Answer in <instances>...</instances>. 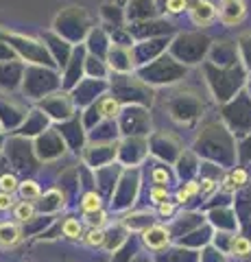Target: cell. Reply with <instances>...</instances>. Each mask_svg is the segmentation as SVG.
<instances>
[{"mask_svg":"<svg viewBox=\"0 0 251 262\" xmlns=\"http://www.w3.org/2000/svg\"><path fill=\"white\" fill-rule=\"evenodd\" d=\"M247 13V5L245 0H223L221 7H218V20L227 27L238 24Z\"/></svg>","mask_w":251,"mask_h":262,"instance_id":"1","label":"cell"},{"mask_svg":"<svg viewBox=\"0 0 251 262\" xmlns=\"http://www.w3.org/2000/svg\"><path fill=\"white\" fill-rule=\"evenodd\" d=\"M188 13H190L192 22L199 24V27H208V24H212L218 18V9L212 3H208V0H199Z\"/></svg>","mask_w":251,"mask_h":262,"instance_id":"2","label":"cell"},{"mask_svg":"<svg viewBox=\"0 0 251 262\" xmlns=\"http://www.w3.org/2000/svg\"><path fill=\"white\" fill-rule=\"evenodd\" d=\"M142 241L149 249H164L168 243H171V234H168L166 227L162 225H151L142 232Z\"/></svg>","mask_w":251,"mask_h":262,"instance_id":"3","label":"cell"},{"mask_svg":"<svg viewBox=\"0 0 251 262\" xmlns=\"http://www.w3.org/2000/svg\"><path fill=\"white\" fill-rule=\"evenodd\" d=\"M22 241V227L18 223H0V247H15Z\"/></svg>","mask_w":251,"mask_h":262,"instance_id":"4","label":"cell"},{"mask_svg":"<svg viewBox=\"0 0 251 262\" xmlns=\"http://www.w3.org/2000/svg\"><path fill=\"white\" fill-rule=\"evenodd\" d=\"M230 253L236 258H247L251 253V241H247L245 236H234L230 241Z\"/></svg>","mask_w":251,"mask_h":262,"instance_id":"5","label":"cell"},{"mask_svg":"<svg viewBox=\"0 0 251 262\" xmlns=\"http://www.w3.org/2000/svg\"><path fill=\"white\" fill-rule=\"evenodd\" d=\"M81 210H83V214H94V212L103 210L101 196L96 192H85L83 199H81Z\"/></svg>","mask_w":251,"mask_h":262,"instance_id":"6","label":"cell"},{"mask_svg":"<svg viewBox=\"0 0 251 262\" xmlns=\"http://www.w3.org/2000/svg\"><path fill=\"white\" fill-rule=\"evenodd\" d=\"M99 112L103 114V116H107V118H116L120 114V103L116 101L114 96H105V98H101V103H99Z\"/></svg>","mask_w":251,"mask_h":262,"instance_id":"7","label":"cell"},{"mask_svg":"<svg viewBox=\"0 0 251 262\" xmlns=\"http://www.w3.org/2000/svg\"><path fill=\"white\" fill-rule=\"evenodd\" d=\"M225 190H236V188H240V186H245L247 184V173L242 168H238V170H232L230 173V177L225 179Z\"/></svg>","mask_w":251,"mask_h":262,"instance_id":"8","label":"cell"},{"mask_svg":"<svg viewBox=\"0 0 251 262\" xmlns=\"http://www.w3.org/2000/svg\"><path fill=\"white\" fill-rule=\"evenodd\" d=\"M105 238H107V236H105V229H101V227H90V232L83 236L87 247H103Z\"/></svg>","mask_w":251,"mask_h":262,"instance_id":"9","label":"cell"},{"mask_svg":"<svg viewBox=\"0 0 251 262\" xmlns=\"http://www.w3.org/2000/svg\"><path fill=\"white\" fill-rule=\"evenodd\" d=\"M13 214L18 221H29L35 216V206L33 201H20L18 206H13Z\"/></svg>","mask_w":251,"mask_h":262,"instance_id":"10","label":"cell"},{"mask_svg":"<svg viewBox=\"0 0 251 262\" xmlns=\"http://www.w3.org/2000/svg\"><path fill=\"white\" fill-rule=\"evenodd\" d=\"M61 229H63V236L70 238V241H77V238L83 236V227H81V223L77 219H66V223H63Z\"/></svg>","mask_w":251,"mask_h":262,"instance_id":"11","label":"cell"},{"mask_svg":"<svg viewBox=\"0 0 251 262\" xmlns=\"http://www.w3.org/2000/svg\"><path fill=\"white\" fill-rule=\"evenodd\" d=\"M18 192L22 194L24 201H33V199H37V196H39V186L35 182H31V179H29V182H20Z\"/></svg>","mask_w":251,"mask_h":262,"instance_id":"12","label":"cell"},{"mask_svg":"<svg viewBox=\"0 0 251 262\" xmlns=\"http://www.w3.org/2000/svg\"><path fill=\"white\" fill-rule=\"evenodd\" d=\"M18 188H20V182H18V177H15L13 173H5L3 177H0V192L13 194Z\"/></svg>","mask_w":251,"mask_h":262,"instance_id":"13","label":"cell"},{"mask_svg":"<svg viewBox=\"0 0 251 262\" xmlns=\"http://www.w3.org/2000/svg\"><path fill=\"white\" fill-rule=\"evenodd\" d=\"M201 190L199 188V184H194V182H190V184H186V188H181L179 192H177V203H186L190 199V196H194Z\"/></svg>","mask_w":251,"mask_h":262,"instance_id":"14","label":"cell"},{"mask_svg":"<svg viewBox=\"0 0 251 262\" xmlns=\"http://www.w3.org/2000/svg\"><path fill=\"white\" fill-rule=\"evenodd\" d=\"M166 11L168 13L188 11V0H166Z\"/></svg>","mask_w":251,"mask_h":262,"instance_id":"15","label":"cell"},{"mask_svg":"<svg viewBox=\"0 0 251 262\" xmlns=\"http://www.w3.org/2000/svg\"><path fill=\"white\" fill-rule=\"evenodd\" d=\"M166 199H168V190H166L164 186H155V188L151 190V201H153V203L162 206V203H164Z\"/></svg>","mask_w":251,"mask_h":262,"instance_id":"16","label":"cell"},{"mask_svg":"<svg viewBox=\"0 0 251 262\" xmlns=\"http://www.w3.org/2000/svg\"><path fill=\"white\" fill-rule=\"evenodd\" d=\"M87 216H90V219H87V223H90L92 227H101V229H103L105 219H107V216H105V212H103V210L94 212V214H87Z\"/></svg>","mask_w":251,"mask_h":262,"instance_id":"17","label":"cell"},{"mask_svg":"<svg viewBox=\"0 0 251 262\" xmlns=\"http://www.w3.org/2000/svg\"><path fill=\"white\" fill-rule=\"evenodd\" d=\"M168 182V173L164 168H155L153 170V184H157V186H164Z\"/></svg>","mask_w":251,"mask_h":262,"instance_id":"18","label":"cell"},{"mask_svg":"<svg viewBox=\"0 0 251 262\" xmlns=\"http://www.w3.org/2000/svg\"><path fill=\"white\" fill-rule=\"evenodd\" d=\"M11 208H13V196L0 192V210H11Z\"/></svg>","mask_w":251,"mask_h":262,"instance_id":"19","label":"cell"},{"mask_svg":"<svg viewBox=\"0 0 251 262\" xmlns=\"http://www.w3.org/2000/svg\"><path fill=\"white\" fill-rule=\"evenodd\" d=\"M173 203L171 201H164V203H162V206H159V214L162 216H168V214H173Z\"/></svg>","mask_w":251,"mask_h":262,"instance_id":"20","label":"cell"},{"mask_svg":"<svg viewBox=\"0 0 251 262\" xmlns=\"http://www.w3.org/2000/svg\"><path fill=\"white\" fill-rule=\"evenodd\" d=\"M201 190H203V192L214 190V182H212V179H203V186H201Z\"/></svg>","mask_w":251,"mask_h":262,"instance_id":"21","label":"cell"}]
</instances>
